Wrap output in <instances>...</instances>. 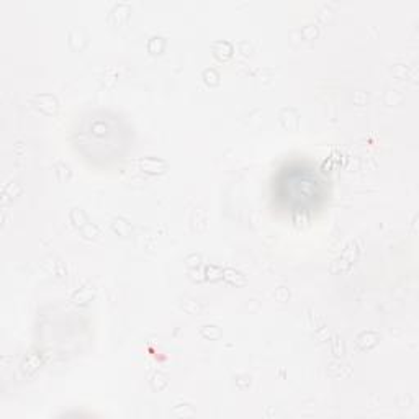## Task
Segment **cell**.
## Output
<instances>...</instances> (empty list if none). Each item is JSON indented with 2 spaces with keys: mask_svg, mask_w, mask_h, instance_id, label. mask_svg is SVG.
<instances>
[{
  "mask_svg": "<svg viewBox=\"0 0 419 419\" xmlns=\"http://www.w3.org/2000/svg\"><path fill=\"white\" fill-rule=\"evenodd\" d=\"M139 164H141L143 171H146V172L159 174V172H164L165 171V162H164V160H159V159L144 157V159L139 160Z\"/></svg>",
  "mask_w": 419,
  "mask_h": 419,
  "instance_id": "obj_1",
  "label": "cell"
}]
</instances>
